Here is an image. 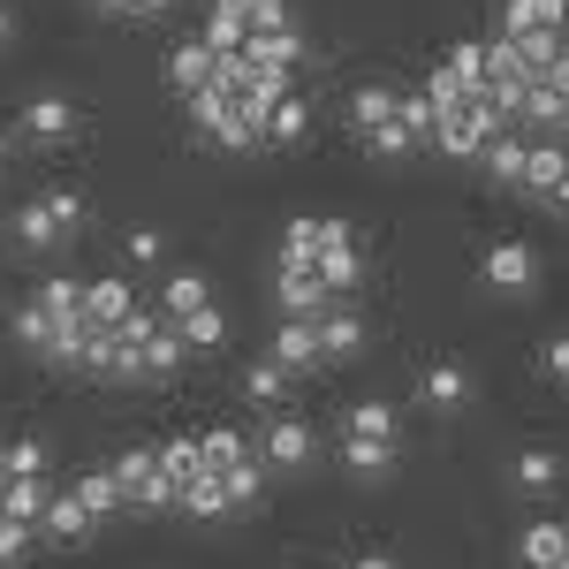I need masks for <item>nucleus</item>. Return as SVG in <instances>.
I'll return each mask as SVG.
<instances>
[{
  "label": "nucleus",
  "mask_w": 569,
  "mask_h": 569,
  "mask_svg": "<svg viewBox=\"0 0 569 569\" xmlns=\"http://www.w3.org/2000/svg\"><path fill=\"white\" fill-rule=\"evenodd\" d=\"M311 273L327 281V297H350L357 273H365V251H357V236H350V243H327V251L311 259Z\"/></svg>",
  "instance_id": "nucleus-14"
},
{
  "label": "nucleus",
  "mask_w": 569,
  "mask_h": 569,
  "mask_svg": "<svg viewBox=\"0 0 569 569\" xmlns=\"http://www.w3.org/2000/svg\"><path fill=\"white\" fill-rule=\"evenodd\" d=\"M114 479L130 493L137 509H168L176 501V479L160 471V448H130V456H114Z\"/></svg>",
  "instance_id": "nucleus-3"
},
{
  "label": "nucleus",
  "mask_w": 569,
  "mask_h": 569,
  "mask_svg": "<svg viewBox=\"0 0 569 569\" xmlns=\"http://www.w3.org/2000/svg\"><path fill=\"white\" fill-rule=\"evenodd\" d=\"M77 501H84L91 517H114V509H122L130 493H122V479H114V463H107V471H84V479H77Z\"/></svg>",
  "instance_id": "nucleus-32"
},
{
  "label": "nucleus",
  "mask_w": 569,
  "mask_h": 569,
  "mask_svg": "<svg viewBox=\"0 0 569 569\" xmlns=\"http://www.w3.org/2000/svg\"><path fill=\"white\" fill-rule=\"evenodd\" d=\"M350 569H402V562H395V555H357Z\"/></svg>",
  "instance_id": "nucleus-49"
},
{
  "label": "nucleus",
  "mask_w": 569,
  "mask_h": 569,
  "mask_svg": "<svg viewBox=\"0 0 569 569\" xmlns=\"http://www.w3.org/2000/svg\"><path fill=\"white\" fill-rule=\"evenodd\" d=\"M8 168H16V130L0 122V176H8Z\"/></svg>",
  "instance_id": "nucleus-47"
},
{
  "label": "nucleus",
  "mask_w": 569,
  "mask_h": 569,
  "mask_svg": "<svg viewBox=\"0 0 569 569\" xmlns=\"http://www.w3.org/2000/svg\"><path fill=\"white\" fill-rule=\"evenodd\" d=\"M547 206H562V213H569V176L555 182V190H547Z\"/></svg>",
  "instance_id": "nucleus-50"
},
{
  "label": "nucleus",
  "mask_w": 569,
  "mask_h": 569,
  "mask_svg": "<svg viewBox=\"0 0 569 569\" xmlns=\"http://www.w3.org/2000/svg\"><path fill=\"white\" fill-rule=\"evenodd\" d=\"M251 31H297V23H289L281 0H259V8H251Z\"/></svg>",
  "instance_id": "nucleus-46"
},
{
  "label": "nucleus",
  "mask_w": 569,
  "mask_h": 569,
  "mask_svg": "<svg viewBox=\"0 0 569 569\" xmlns=\"http://www.w3.org/2000/svg\"><path fill=\"white\" fill-rule=\"evenodd\" d=\"M305 130H311V107L297 99V91L266 107V137H273V144H305Z\"/></svg>",
  "instance_id": "nucleus-29"
},
{
  "label": "nucleus",
  "mask_w": 569,
  "mask_h": 569,
  "mask_svg": "<svg viewBox=\"0 0 569 569\" xmlns=\"http://www.w3.org/2000/svg\"><path fill=\"white\" fill-rule=\"evenodd\" d=\"M160 471H168V479H190V471H206V440H190V433H182V440H168V448H160Z\"/></svg>",
  "instance_id": "nucleus-37"
},
{
  "label": "nucleus",
  "mask_w": 569,
  "mask_h": 569,
  "mask_svg": "<svg viewBox=\"0 0 569 569\" xmlns=\"http://www.w3.org/2000/svg\"><path fill=\"white\" fill-rule=\"evenodd\" d=\"M31 539H39V525H16V517H0V569L23 562V555H31Z\"/></svg>",
  "instance_id": "nucleus-42"
},
{
  "label": "nucleus",
  "mask_w": 569,
  "mask_h": 569,
  "mask_svg": "<svg viewBox=\"0 0 569 569\" xmlns=\"http://www.w3.org/2000/svg\"><path fill=\"white\" fill-rule=\"evenodd\" d=\"M99 16H137V0H91Z\"/></svg>",
  "instance_id": "nucleus-48"
},
{
  "label": "nucleus",
  "mask_w": 569,
  "mask_h": 569,
  "mask_svg": "<svg viewBox=\"0 0 569 569\" xmlns=\"http://www.w3.org/2000/svg\"><path fill=\"white\" fill-rule=\"evenodd\" d=\"M395 107H402V91H395V84H357L350 91V130L372 137L380 122H395Z\"/></svg>",
  "instance_id": "nucleus-15"
},
{
  "label": "nucleus",
  "mask_w": 569,
  "mask_h": 569,
  "mask_svg": "<svg viewBox=\"0 0 569 569\" xmlns=\"http://www.w3.org/2000/svg\"><path fill=\"white\" fill-rule=\"evenodd\" d=\"M273 305H281V319H319L335 297H327L319 273H281V281H273Z\"/></svg>",
  "instance_id": "nucleus-12"
},
{
  "label": "nucleus",
  "mask_w": 569,
  "mask_h": 569,
  "mask_svg": "<svg viewBox=\"0 0 569 569\" xmlns=\"http://www.w3.org/2000/svg\"><path fill=\"white\" fill-rule=\"evenodd\" d=\"M122 251H130L137 266H152V259H160V228H130V236H122Z\"/></svg>",
  "instance_id": "nucleus-45"
},
{
  "label": "nucleus",
  "mask_w": 569,
  "mask_h": 569,
  "mask_svg": "<svg viewBox=\"0 0 569 569\" xmlns=\"http://www.w3.org/2000/svg\"><path fill=\"white\" fill-rule=\"evenodd\" d=\"M365 144H372V152H380V160H402V152H410V144H418V137L402 130V122H380V130L365 137Z\"/></svg>",
  "instance_id": "nucleus-44"
},
{
  "label": "nucleus",
  "mask_w": 569,
  "mask_h": 569,
  "mask_svg": "<svg viewBox=\"0 0 569 569\" xmlns=\"http://www.w3.org/2000/svg\"><path fill=\"white\" fill-rule=\"evenodd\" d=\"M168 84H176L182 99H190V91H206V84H213V46H206V39L176 46V53H168Z\"/></svg>",
  "instance_id": "nucleus-18"
},
{
  "label": "nucleus",
  "mask_w": 569,
  "mask_h": 569,
  "mask_svg": "<svg viewBox=\"0 0 569 569\" xmlns=\"http://www.w3.org/2000/svg\"><path fill=\"white\" fill-rule=\"evenodd\" d=\"M31 297H39L53 319H84V281H69V273H46Z\"/></svg>",
  "instance_id": "nucleus-33"
},
{
  "label": "nucleus",
  "mask_w": 569,
  "mask_h": 569,
  "mask_svg": "<svg viewBox=\"0 0 569 569\" xmlns=\"http://www.w3.org/2000/svg\"><path fill=\"white\" fill-rule=\"evenodd\" d=\"M273 365H289V372H311V365H327V357H319V327H311V319H281V335H273Z\"/></svg>",
  "instance_id": "nucleus-13"
},
{
  "label": "nucleus",
  "mask_w": 569,
  "mask_h": 569,
  "mask_svg": "<svg viewBox=\"0 0 569 569\" xmlns=\"http://www.w3.org/2000/svg\"><path fill=\"white\" fill-rule=\"evenodd\" d=\"M311 327H319V357H357V350H365V319H357V311L342 305V297L319 311Z\"/></svg>",
  "instance_id": "nucleus-10"
},
{
  "label": "nucleus",
  "mask_w": 569,
  "mask_h": 569,
  "mask_svg": "<svg viewBox=\"0 0 569 569\" xmlns=\"http://www.w3.org/2000/svg\"><path fill=\"white\" fill-rule=\"evenodd\" d=\"M342 433L395 440V433H402V418H395V402H380V395H372V402H350V410H342Z\"/></svg>",
  "instance_id": "nucleus-27"
},
{
  "label": "nucleus",
  "mask_w": 569,
  "mask_h": 569,
  "mask_svg": "<svg viewBox=\"0 0 569 569\" xmlns=\"http://www.w3.org/2000/svg\"><path fill=\"white\" fill-rule=\"evenodd\" d=\"M190 130L206 137V144H228V152H251L266 137V114H251L236 91H220V84H206V91H190Z\"/></svg>",
  "instance_id": "nucleus-1"
},
{
  "label": "nucleus",
  "mask_w": 569,
  "mask_h": 569,
  "mask_svg": "<svg viewBox=\"0 0 569 569\" xmlns=\"http://www.w3.org/2000/svg\"><path fill=\"white\" fill-rule=\"evenodd\" d=\"M39 531H53V539H69V547H77V539H91V531H99V517H91L77 493H53V501H46V525H39Z\"/></svg>",
  "instance_id": "nucleus-21"
},
{
  "label": "nucleus",
  "mask_w": 569,
  "mask_h": 569,
  "mask_svg": "<svg viewBox=\"0 0 569 569\" xmlns=\"http://www.w3.org/2000/svg\"><path fill=\"white\" fill-rule=\"evenodd\" d=\"M525 152H531L525 130H493L479 160H486V176H493V182H509V190H517V176H525Z\"/></svg>",
  "instance_id": "nucleus-16"
},
{
  "label": "nucleus",
  "mask_w": 569,
  "mask_h": 569,
  "mask_svg": "<svg viewBox=\"0 0 569 569\" xmlns=\"http://www.w3.org/2000/svg\"><path fill=\"white\" fill-rule=\"evenodd\" d=\"M220 486H228V509H259L266 463H259V456H243V463H228V471H220Z\"/></svg>",
  "instance_id": "nucleus-31"
},
{
  "label": "nucleus",
  "mask_w": 569,
  "mask_h": 569,
  "mask_svg": "<svg viewBox=\"0 0 569 569\" xmlns=\"http://www.w3.org/2000/svg\"><path fill=\"white\" fill-rule=\"evenodd\" d=\"M137 311V289L122 281V273H107V281H84V319L91 327H122Z\"/></svg>",
  "instance_id": "nucleus-11"
},
{
  "label": "nucleus",
  "mask_w": 569,
  "mask_h": 569,
  "mask_svg": "<svg viewBox=\"0 0 569 569\" xmlns=\"http://www.w3.org/2000/svg\"><path fill=\"white\" fill-rule=\"evenodd\" d=\"M297 53H305V46H297V31H251V39H243V61H259V69H281V77L297 69Z\"/></svg>",
  "instance_id": "nucleus-25"
},
{
  "label": "nucleus",
  "mask_w": 569,
  "mask_h": 569,
  "mask_svg": "<svg viewBox=\"0 0 569 569\" xmlns=\"http://www.w3.org/2000/svg\"><path fill=\"white\" fill-rule=\"evenodd\" d=\"M426 99H433V107H463V99H471V91L456 84V69H448V61H440L433 77H426Z\"/></svg>",
  "instance_id": "nucleus-43"
},
{
  "label": "nucleus",
  "mask_w": 569,
  "mask_h": 569,
  "mask_svg": "<svg viewBox=\"0 0 569 569\" xmlns=\"http://www.w3.org/2000/svg\"><path fill=\"white\" fill-rule=\"evenodd\" d=\"M176 327H182V350H220V342H228V311L220 305H198L190 319H176Z\"/></svg>",
  "instance_id": "nucleus-30"
},
{
  "label": "nucleus",
  "mask_w": 569,
  "mask_h": 569,
  "mask_svg": "<svg viewBox=\"0 0 569 569\" xmlns=\"http://www.w3.org/2000/svg\"><path fill=\"white\" fill-rule=\"evenodd\" d=\"M46 501H53L46 479H8L0 486V517H16V525H46Z\"/></svg>",
  "instance_id": "nucleus-20"
},
{
  "label": "nucleus",
  "mask_w": 569,
  "mask_h": 569,
  "mask_svg": "<svg viewBox=\"0 0 569 569\" xmlns=\"http://www.w3.org/2000/svg\"><path fill=\"white\" fill-rule=\"evenodd\" d=\"M418 402L440 410V418H448V410H463V402H471V372H463L456 357H433V365L418 372Z\"/></svg>",
  "instance_id": "nucleus-7"
},
{
  "label": "nucleus",
  "mask_w": 569,
  "mask_h": 569,
  "mask_svg": "<svg viewBox=\"0 0 569 569\" xmlns=\"http://www.w3.org/2000/svg\"><path fill=\"white\" fill-rule=\"evenodd\" d=\"M16 342H23V350H39V357H46V342H53V311H46L39 297L16 311Z\"/></svg>",
  "instance_id": "nucleus-38"
},
{
  "label": "nucleus",
  "mask_w": 569,
  "mask_h": 569,
  "mask_svg": "<svg viewBox=\"0 0 569 569\" xmlns=\"http://www.w3.org/2000/svg\"><path fill=\"white\" fill-rule=\"evenodd\" d=\"M176 365H182V327L176 319H152L144 342H137V380H168Z\"/></svg>",
  "instance_id": "nucleus-9"
},
{
  "label": "nucleus",
  "mask_w": 569,
  "mask_h": 569,
  "mask_svg": "<svg viewBox=\"0 0 569 569\" xmlns=\"http://www.w3.org/2000/svg\"><path fill=\"white\" fill-rule=\"evenodd\" d=\"M448 69H456V84H463V91H479L486 84V39L448 46Z\"/></svg>",
  "instance_id": "nucleus-39"
},
{
  "label": "nucleus",
  "mask_w": 569,
  "mask_h": 569,
  "mask_svg": "<svg viewBox=\"0 0 569 569\" xmlns=\"http://www.w3.org/2000/svg\"><path fill=\"white\" fill-rule=\"evenodd\" d=\"M16 39V16H8V0H0V46Z\"/></svg>",
  "instance_id": "nucleus-52"
},
{
  "label": "nucleus",
  "mask_w": 569,
  "mask_h": 569,
  "mask_svg": "<svg viewBox=\"0 0 569 569\" xmlns=\"http://www.w3.org/2000/svg\"><path fill=\"white\" fill-rule=\"evenodd\" d=\"M176 509H190V517H220V509H228V486H220L213 463H206V471H190V479L176 486Z\"/></svg>",
  "instance_id": "nucleus-22"
},
{
  "label": "nucleus",
  "mask_w": 569,
  "mask_h": 569,
  "mask_svg": "<svg viewBox=\"0 0 569 569\" xmlns=\"http://www.w3.org/2000/svg\"><path fill=\"white\" fill-rule=\"evenodd\" d=\"M0 471L8 479H46V440H8L0 448Z\"/></svg>",
  "instance_id": "nucleus-36"
},
{
  "label": "nucleus",
  "mask_w": 569,
  "mask_h": 569,
  "mask_svg": "<svg viewBox=\"0 0 569 569\" xmlns=\"http://www.w3.org/2000/svg\"><path fill=\"white\" fill-rule=\"evenodd\" d=\"M289 380H297L289 365H273V357H259V365L243 372V395H251L259 410H273V402H289Z\"/></svg>",
  "instance_id": "nucleus-28"
},
{
  "label": "nucleus",
  "mask_w": 569,
  "mask_h": 569,
  "mask_svg": "<svg viewBox=\"0 0 569 569\" xmlns=\"http://www.w3.org/2000/svg\"><path fill=\"white\" fill-rule=\"evenodd\" d=\"M16 137H23V144H69V137H77V107H69L61 91H39V99L16 114Z\"/></svg>",
  "instance_id": "nucleus-5"
},
{
  "label": "nucleus",
  "mask_w": 569,
  "mask_h": 569,
  "mask_svg": "<svg viewBox=\"0 0 569 569\" xmlns=\"http://www.w3.org/2000/svg\"><path fill=\"white\" fill-rule=\"evenodd\" d=\"M555 569H569V562H555Z\"/></svg>",
  "instance_id": "nucleus-54"
},
{
  "label": "nucleus",
  "mask_w": 569,
  "mask_h": 569,
  "mask_svg": "<svg viewBox=\"0 0 569 569\" xmlns=\"http://www.w3.org/2000/svg\"><path fill=\"white\" fill-rule=\"evenodd\" d=\"M562 531H569V525H562Z\"/></svg>",
  "instance_id": "nucleus-55"
},
{
  "label": "nucleus",
  "mask_w": 569,
  "mask_h": 569,
  "mask_svg": "<svg viewBox=\"0 0 569 569\" xmlns=\"http://www.w3.org/2000/svg\"><path fill=\"white\" fill-rule=\"evenodd\" d=\"M16 243H23V251H46V243H61V228L46 220V198L16 206Z\"/></svg>",
  "instance_id": "nucleus-34"
},
{
  "label": "nucleus",
  "mask_w": 569,
  "mask_h": 569,
  "mask_svg": "<svg viewBox=\"0 0 569 569\" xmlns=\"http://www.w3.org/2000/svg\"><path fill=\"white\" fill-rule=\"evenodd\" d=\"M486 137H493V122H486V107H479V99H463V107H440L433 144L448 152V160H479V152H486Z\"/></svg>",
  "instance_id": "nucleus-4"
},
{
  "label": "nucleus",
  "mask_w": 569,
  "mask_h": 569,
  "mask_svg": "<svg viewBox=\"0 0 569 569\" xmlns=\"http://www.w3.org/2000/svg\"><path fill=\"white\" fill-rule=\"evenodd\" d=\"M311 456H319V440H311L305 418H273V426L259 433V463L266 471H305Z\"/></svg>",
  "instance_id": "nucleus-6"
},
{
  "label": "nucleus",
  "mask_w": 569,
  "mask_h": 569,
  "mask_svg": "<svg viewBox=\"0 0 569 569\" xmlns=\"http://www.w3.org/2000/svg\"><path fill=\"white\" fill-rule=\"evenodd\" d=\"M517 555H525V569H555V562H569V531L539 517V525L517 539Z\"/></svg>",
  "instance_id": "nucleus-24"
},
{
  "label": "nucleus",
  "mask_w": 569,
  "mask_h": 569,
  "mask_svg": "<svg viewBox=\"0 0 569 569\" xmlns=\"http://www.w3.org/2000/svg\"><path fill=\"white\" fill-rule=\"evenodd\" d=\"M562 176H569V152H562V144H531V152H525V176H517V190L547 198V190H555Z\"/></svg>",
  "instance_id": "nucleus-23"
},
{
  "label": "nucleus",
  "mask_w": 569,
  "mask_h": 569,
  "mask_svg": "<svg viewBox=\"0 0 569 569\" xmlns=\"http://www.w3.org/2000/svg\"><path fill=\"white\" fill-rule=\"evenodd\" d=\"M198 440H206V463H213V471L243 463V456H259V448H251V440L236 433V426H213V433H198Z\"/></svg>",
  "instance_id": "nucleus-35"
},
{
  "label": "nucleus",
  "mask_w": 569,
  "mask_h": 569,
  "mask_svg": "<svg viewBox=\"0 0 569 569\" xmlns=\"http://www.w3.org/2000/svg\"><path fill=\"white\" fill-rule=\"evenodd\" d=\"M531 365H539L547 388H569V335H547V342L531 350Z\"/></svg>",
  "instance_id": "nucleus-40"
},
{
  "label": "nucleus",
  "mask_w": 569,
  "mask_h": 569,
  "mask_svg": "<svg viewBox=\"0 0 569 569\" xmlns=\"http://www.w3.org/2000/svg\"><path fill=\"white\" fill-rule=\"evenodd\" d=\"M168 8H176V0H137V16H168Z\"/></svg>",
  "instance_id": "nucleus-51"
},
{
  "label": "nucleus",
  "mask_w": 569,
  "mask_h": 569,
  "mask_svg": "<svg viewBox=\"0 0 569 569\" xmlns=\"http://www.w3.org/2000/svg\"><path fill=\"white\" fill-rule=\"evenodd\" d=\"M501 31H517V39H562L569 0H509V8H501Z\"/></svg>",
  "instance_id": "nucleus-8"
},
{
  "label": "nucleus",
  "mask_w": 569,
  "mask_h": 569,
  "mask_svg": "<svg viewBox=\"0 0 569 569\" xmlns=\"http://www.w3.org/2000/svg\"><path fill=\"white\" fill-rule=\"evenodd\" d=\"M531 281H539V251H531L525 236H501V243H486L479 289H493V297H531Z\"/></svg>",
  "instance_id": "nucleus-2"
},
{
  "label": "nucleus",
  "mask_w": 569,
  "mask_h": 569,
  "mask_svg": "<svg viewBox=\"0 0 569 569\" xmlns=\"http://www.w3.org/2000/svg\"><path fill=\"white\" fill-rule=\"evenodd\" d=\"M46 220H53L61 236H77V228H84V198H77V190H46Z\"/></svg>",
  "instance_id": "nucleus-41"
},
{
  "label": "nucleus",
  "mask_w": 569,
  "mask_h": 569,
  "mask_svg": "<svg viewBox=\"0 0 569 569\" xmlns=\"http://www.w3.org/2000/svg\"><path fill=\"white\" fill-rule=\"evenodd\" d=\"M342 471H350V479H388V471H395V440L342 433Z\"/></svg>",
  "instance_id": "nucleus-19"
},
{
  "label": "nucleus",
  "mask_w": 569,
  "mask_h": 569,
  "mask_svg": "<svg viewBox=\"0 0 569 569\" xmlns=\"http://www.w3.org/2000/svg\"><path fill=\"white\" fill-rule=\"evenodd\" d=\"M198 305H213V281H206L198 266H182V273H168V289H160V319H190Z\"/></svg>",
  "instance_id": "nucleus-17"
},
{
  "label": "nucleus",
  "mask_w": 569,
  "mask_h": 569,
  "mask_svg": "<svg viewBox=\"0 0 569 569\" xmlns=\"http://www.w3.org/2000/svg\"><path fill=\"white\" fill-rule=\"evenodd\" d=\"M562 130H569V114H562Z\"/></svg>",
  "instance_id": "nucleus-53"
},
{
  "label": "nucleus",
  "mask_w": 569,
  "mask_h": 569,
  "mask_svg": "<svg viewBox=\"0 0 569 569\" xmlns=\"http://www.w3.org/2000/svg\"><path fill=\"white\" fill-rule=\"evenodd\" d=\"M509 479H517V493H555V486H562V456H555V448H525Z\"/></svg>",
  "instance_id": "nucleus-26"
}]
</instances>
